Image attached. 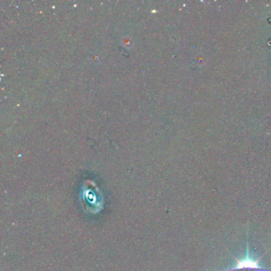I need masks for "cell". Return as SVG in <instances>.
Here are the masks:
<instances>
[{"label":"cell","mask_w":271,"mask_h":271,"mask_svg":"<svg viewBox=\"0 0 271 271\" xmlns=\"http://www.w3.org/2000/svg\"><path fill=\"white\" fill-rule=\"evenodd\" d=\"M216 271H271V269L263 267L259 263V260H255L250 256L249 249L247 247L246 257L242 259H236L235 266Z\"/></svg>","instance_id":"cell-1"}]
</instances>
